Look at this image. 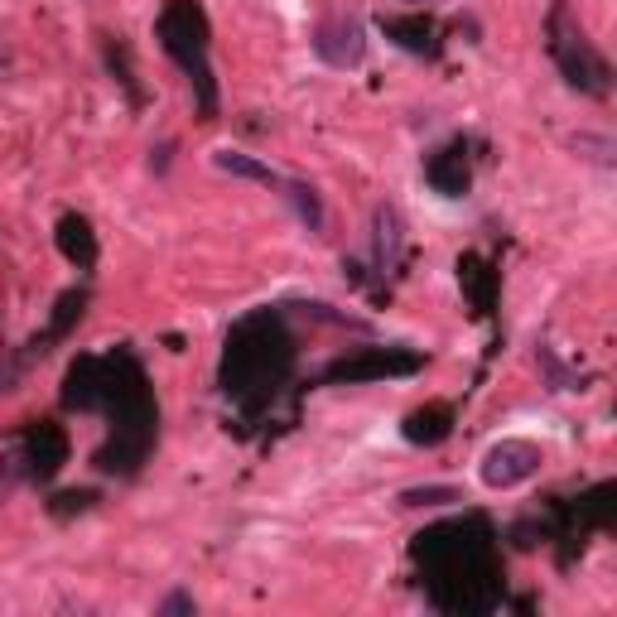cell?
I'll use <instances>...</instances> for the list:
<instances>
[{"label": "cell", "mask_w": 617, "mask_h": 617, "mask_svg": "<svg viewBox=\"0 0 617 617\" xmlns=\"http://www.w3.org/2000/svg\"><path fill=\"white\" fill-rule=\"evenodd\" d=\"M169 155H174V145H160V150H150V169H155V174H164V169H169Z\"/></svg>", "instance_id": "obj_10"}, {"label": "cell", "mask_w": 617, "mask_h": 617, "mask_svg": "<svg viewBox=\"0 0 617 617\" xmlns=\"http://www.w3.org/2000/svg\"><path fill=\"white\" fill-rule=\"evenodd\" d=\"M217 169L237 174V179H251V184H266V188H285V179L270 169V164L251 160V155H237V150H217Z\"/></svg>", "instance_id": "obj_5"}, {"label": "cell", "mask_w": 617, "mask_h": 617, "mask_svg": "<svg viewBox=\"0 0 617 617\" xmlns=\"http://www.w3.org/2000/svg\"><path fill=\"white\" fill-rule=\"evenodd\" d=\"M405 507H439V502H458L454 487H410L401 497Z\"/></svg>", "instance_id": "obj_8"}, {"label": "cell", "mask_w": 617, "mask_h": 617, "mask_svg": "<svg viewBox=\"0 0 617 617\" xmlns=\"http://www.w3.org/2000/svg\"><path fill=\"white\" fill-rule=\"evenodd\" d=\"M540 473V449L536 444H521V439H507L497 449H487L483 458V483L487 487H516L526 478Z\"/></svg>", "instance_id": "obj_1"}, {"label": "cell", "mask_w": 617, "mask_h": 617, "mask_svg": "<svg viewBox=\"0 0 617 617\" xmlns=\"http://www.w3.org/2000/svg\"><path fill=\"white\" fill-rule=\"evenodd\" d=\"M444 434H449V410H444V405L415 410V415L405 420V439H410V444H439Z\"/></svg>", "instance_id": "obj_6"}, {"label": "cell", "mask_w": 617, "mask_h": 617, "mask_svg": "<svg viewBox=\"0 0 617 617\" xmlns=\"http://www.w3.org/2000/svg\"><path fill=\"white\" fill-rule=\"evenodd\" d=\"M372 227H376V266L396 270V266H401V246H405L401 213H396L391 203H381V208H376V217H372Z\"/></svg>", "instance_id": "obj_3"}, {"label": "cell", "mask_w": 617, "mask_h": 617, "mask_svg": "<svg viewBox=\"0 0 617 617\" xmlns=\"http://www.w3.org/2000/svg\"><path fill=\"white\" fill-rule=\"evenodd\" d=\"M285 198H290V208L299 213V222L309 227V232H319L323 227V208H319V193L309 184H295V179H285V188H280Z\"/></svg>", "instance_id": "obj_7"}, {"label": "cell", "mask_w": 617, "mask_h": 617, "mask_svg": "<svg viewBox=\"0 0 617 617\" xmlns=\"http://www.w3.org/2000/svg\"><path fill=\"white\" fill-rule=\"evenodd\" d=\"M155 613H160V617H174V613H198V603H193L188 593H169V598H160V603H155Z\"/></svg>", "instance_id": "obj_9"}, {"label": "cell", "mask_w": 617, "mask_h": 617, "mask_svg": "<svg viewBox=\"0 0 617 617\" xmlns=\"http://www.w3.org/2000/svg\"><path fill=\"white\" fill-rule=\"evenodd\" d=\"M314 49H319L323 63L352 68V63H362V54H367V39H362L357 20H323L319 34H314Z\"/></svg>", "instance_id": "obj_2"}, {"label": "cell", "mask_w": 617, "mask_h": 617, "mask_svg": "<svg viewBox=\"0 0 617 617\" xmlns=\"http://www.w3.org/2000/svg\"><path fill=\"white\" fill-rule=\"evenodd\" d=\"M415 367H420V357H415V352H405V357H391V352H386V357H362V362H348V357H343V362H333V367H328V381H362V376L415 372Z\"/></svg>", "instance_id": "obj_4"}]
</instances>
